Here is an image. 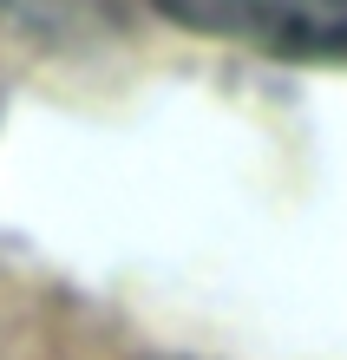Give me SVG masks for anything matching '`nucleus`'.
<instances>
[{"label": "nucleus", "mask_w": 347, "mask_h": 360, "mask_svg": "<svg viewBox=\"0 0 347 360\" xmlns=\"http://www.w3.org/2000/svg\"><path fill=\"white\" fill-rule=\"evenodd\" d=\"M170 20L275 53H347V0H158Z\"/></svg>", "instance_id": "1"}, {"label": "nucleus", "mask_w": 347, "mask_h": 360, "mask_svg": "<svg viewBox=\"0 0 347 360\" xmlns=\"http://www.w3.org/2000/svg\"><path fill=\"white\" fill-rule=\"evenodd\" d=\"M0 13L20 20L27 33L66 39V33H85V27H105V20H118V0H0Z\"/></svg>", "instance_id": "2"}]
</instances>
